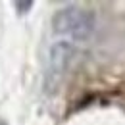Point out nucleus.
Here are the masks:
<instances>
[{
	"mask_svg": "<svg viewBox=\"0 0 125 125\" xmlns=\"http://www.w3.org/2000/svg\"><path fill=\"white\" fill-rule=\"evenodd\" d=\"M96 29V14L91 8L65 6L52 16V33L71 41H89Z\"/></svg>",
	"mask_w": 125,
	"mask_h": 125,
	"instance_id": "f257e3e1",
	"label": "nucleus"
},
{
	"mask_svg": "<svg viewBox=\"0 0 125 125\" xmlns=\"http://www.w3.org/2000/svg\"><path fill=\"white\" fill-rule=\"evenodd\" d=\"M75 56V46L71 41H56L48 50L46 73H44V89L46 93H56L60 83L63 81L69 63Z\"/></svg>",
	"mask_w": 125,
	"mask_h": 125,
	"instance_id": "f03ea898",
	"label": "nucleus"
},
{
	"mask_svg": "<svg viewBox=\"0 0 125 125\" xmlns=\"http://www.w3.org/2000/svg\"><path fill=\"white\" fill-rule=\"evenodd\" d=\"M16 8H17V14L23 16V14H27L33 8V2L31 0H19V2H16Z\"/></svg>",
	"mask_w": 125,
	"mask_h": 125,
	"instance_id": "7ed1b4c3",
	"label": "nucleus"
},
{
	"mask_svg": "<svg viewBox=\"0 0 125 125\" xmlns=\"http://www.w3.org/2000/svg\"><path fill=\"white\" fill-rule=\"evenodd\" d=\"M0 125H8V121H6V119H2V117H0Z\"/></svg>",
	"mask_w": 125,
	"mask_h": 125,
	"instance_id": "20e7f679",
	"label": "nucleus"
}]
</instances>
